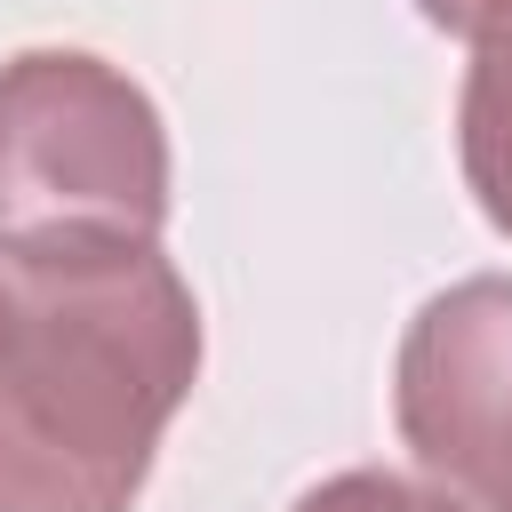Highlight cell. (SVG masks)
I'll return each mask as SVG.
<instances>
[{
  "instance_id": "cell-1",
  "label": "cell",
  "mask_w": 512,
  "mask_h": 512,
  "mask_svg": "<svg viewBox=\"0 0 512 512\" xmlns=\"http://www.w3.org/2000/svg\"><path fill=\"white\" fill-rule=\"evenodd\" d=\"M200 384V304L160 240L0 256V512H128Z\"/></svg>"
},
{
  "instance_id": "cell-2",
  "label": "cell",
  "mask_w": 512,
  "mask_h": 512,
  "mask_svg": "<svg viewBox=\"0 0 512 512\" xmlns=\"http://www.w3.org/2000/svg\"><path fill=\"white\" fill-rule=\"evenodd\" d=\"M168 120L88 48H24L0 64V256H64L160 240Z\"/></svg>"
},
{
  "instance_id": "cell-3",
  "label": "cell",
  "mask_w": 512,
  "mask_h": 512,
  "mask_svg": "<svg viewBox=\"0 0 512 512\" xmlns=\"http://www.w3.org/2000/svg\"><path fill=\"white\" fill-rule=\"evenodd\" d=\"M408 456L472 512H512V280L472 272L416 304L392 360Z\"/></svg>"
},
{
  "instance_id": "cell-4",
  "label": "cell",
  "mask_w": 512,
  "mask_h": 512,
  "mask_svg": "<svg viewBox=\"0 0 512 512\" xmlns=\"http://www.w3.org/2000/svg\"><path fill=\"white\" fill-rule=\"evenodd\" d=\"M472 40V72L456 96V160L480 216L512 240V0H488Z\"/></svg>"
},
{
  "instance_id": "cell-5",
  "label": "cell",
  "mask_w": 512,
  "mask_h": 512,
  "mask_svg": "<svg viewBox=\"0 0 512 512\" xmlns=\"http://www.w3.org/2000/svg\"><path fill=\"white\" fill-rule=\"evenodd\" d=\"M288 512H472V504H456L448 488H416L384 464H360V472H336V480L304 488Z\"/></svg>"
},
{
  "instance_id": "cell-6",
  "label": "cell",
  "mask_w": 512,
  "mask_h": 512,
  "mask_svg": "<svg viewBox=\"0 0 512 512\" xmlns=\"http://www.w3.org/2000/svg\"><path fill=\"white\" fill-rule=\"evenodd\" d=\"M416 8H424V24H440V32H472L488 0H416Z\"/></svg>"
}]
</instances>
